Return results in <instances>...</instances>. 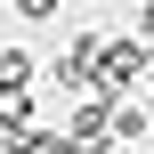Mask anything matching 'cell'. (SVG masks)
I'll use <instances>...</instances> for the list:
<instances>
[{"label":"cell","instance_id":"6da1fadb","mask_svg":"<svg viewBox=\"0 0 154 154\" xmlns=\"http://www.w3.org/2000/svg\"><path fill=\"white\" fill-rule=\"evenodd\" d=\"M146 65H154L146 41H106V49H97V89H130Z\"/></svg>","mask_w":154,"mask_h":154},{"label":"cell","instance_id":"7a4b0ae2","mask_svg":"<svg viewBox=\"0 0 154 154\" xmlns=\"http://www.w3.org/2000/svg\"><path fill=\"white\" fill-rule=\"evenodd\" d=\"M24 81H32V57L24 49H0V89H24Z\"/></svg>","mask_w":154,"mask_h":154},{"label":"cell","instance_id":"3957f363","mask_svg":"<svg viewBox=\"0 0 154 154\" xmlns=\"http://www.w3.org/2000/svg\"><path fill=\"white\" fill-rule=\"evenodd\" d=\"M114 138H146V114L138 106H114Z\"/></svg>","mask_w":154,"mask_h":154},{"label":"cell","instance_id":"277c9868","mask_svg":"<svg viewBox=\"0 0 154 154\" xmlns=\"http://www.w3.org/2000/svg\"><path fill=\"white\" fill-rule=\"evenodd\" d=\"M57 8H65V0H16V16H24V24H41V16H57Z\"/></svg>","mask_w":154,"mask_h":154},{"label":"cell","instance_id":"5b68a950","mask_svg":"<svg viewBox=\"0 0 154 154\" xmlns=\"http://www.w3.org/2000/svg\"><path fill=\"white\" fill-rule=\"evenodd\" d=\"M138 41H146V49H154V0H146V8H138Z\"/></svg>","mask_w":154,"mask_h":154}]
</instances>
